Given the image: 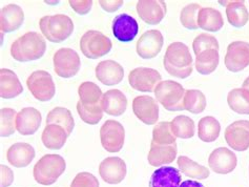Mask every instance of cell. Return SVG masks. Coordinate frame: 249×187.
I'll use <instances>...</instances> for the list:
<instances>
[{
	"label": "cell",
	"mask_w": 249,
	"mask_h": 187,
	"mask_svg": "<svg viewBox=\"0 0 249 187\" xmlns=\"http://www.w3.org/2000/svg\"><path fill=\"white\" fill-rule=\"evenodd\" d=\"M185 89L173 80L161 81L155 89V96L160 104L168 112L184 111Z\"/></svg>",
	"instance_id": "6"
},
{
	"label": "cell",
	"mask_w": 249,
	"mask_h": 187,
	"mask_svg": "<svg viewBox=\"0 0 249 187\" xmlns=\"http://www.w3.org/2000/svg\"><path fill=\"white\" fill-rule=\"evenodd\" d=\"M170 128L176 138L191 139L195 136V122L187 116H177L174 120L170 121Z\"/></svg>",
	"instance_id": "36"
},
{
	"label": "cell",
	"mask_w": 249,
	"mask_h": 187,
	"mask_svg": "<svg viewBox=\"0 0 249 187\" xmlns=\"http://www.w3.org/2000/svg\"><path fill=\"white\" fill-rule=\"evenodd\" d=\"M42 36L53 43H61L70 38L74 32V22L64 14L43 16L39 21Z\"/></svg>",
	"instance_id": "4"
},
{
	"label": "cell",
	"mask_w": 249,
	"mask_h": 187,
	"mask_svg": "<svg viewBox=\"0 0 249 187\" xmlns=\"http://www.w3.org/2000/svg\"><path fill=\"white\" fill-rule=\"evenodd\" d=\"M96 78L107 86L117 85L123 80L124 68L114 60H104L98 63L95 69Z\"/></svg>",
	"instance_id": "20"
},
{
	"label": "cell",
	"mask_w": 249,
	"mask_h": 187,
	"mask_svg": "<svg viewBox=\"0 0 249 187\" xmlns=\"http://www.w3.org/2000/svg\"><path fill=\"white\" fill-rule=\"evenodd\" d=\"M164 38L160 31L149 30L145 32L136 44V51L142 59H153L162 51Z\"/></svg>",
	"instance_id": "15"
},
{
	"label": "cell",
	"mask_w": 249,
	"mask_h": 187,
	"mask_svg": "<svg viewBox=\"0 0 249 187\" xmlns=\"http://www.w3.org/2000/svg\"><path fill=\"white\" fill-rule=\"evenodd\" d=\"M198 27L214 33L224 27V19L220 11L213 8H202L198 14Z\"/></svg>",
	"instance_id": "30"
},
{
	"label": "cell",
	"mask_w": 249,
	"mask_h": 187,
	"mask_svg": "<svg viewBox=\"0 0 249 187\" xmlns=\"http://www.w3.org/2000/svg\"><path fill=\"white\" fill-rule=\"evenodd\" d=\"M180 184V170L172 166H163L156 170L149 180V187H179Z\"/></svg>",
	"instance_id": "27"
},
{
	"label": "cell",
	"mask_w": 249,
	"mask_h": 187,
	"mask_svg": "<svg viewBox=\"0 0 249 187\" xmlns=\"http://www.w3.org/2000/svg\"><path fill=\"white\" fill-rule=\"evenodd\" d=\"M224 63L229 72L239 73L249 67V43L233 41L227 47Z\"/></svg>",
	"instance_id": "12"
},
{
	"label": "cell",
	"mask_w": 249,
	"mask_h": 187,
	"mask_svg": "<svg viewBox=\"0 0 249 187\" xmlns=\"http://www.w3.org/2000/svg\"><path fill=\"white\" fill-rule=\"evenodd\" d=\"M221 133L220 122L213 116L203 117L198 124V137L203 142H213L217 140Z\"/></svg>",
	"instance_id": "33"
},
{
	"label": "cell",
	"mask_w": 249,
	"mask_h": 187,
	"mask_svg": "<svg viewBox=\"0 0 249 187\" xmlns=\"http://www.w3.org/2000/svg\"><path fill=\"white\" fill-rule=\"evenodd\" d=\"M179 187H204V185L196 180H186V181H183Z\"/></svg>",
	"instance_id": "46"
},
{
	"label": "cell",
	"mask_w": 249,
	"mask_h": 187,
	"mask_svg": "<svg viewBox=\"0 0 249 187\" xmlns=\"http://www.w3.org/2000/svg\"><path fill=\"white\" fill-rule=\"evenodd\" d=\"M237 156L227 147L215 148L208 158L209 169L219 175H227L232 172L237 167Z\"/></svg>",
	"instance_id": "16"
},
{
	"label": "cell",
	"mask_w": 249,
	"mask_h": 187,
	"mask_svg": "<svg viewBox=\"0 0 249 187\" xmlns=\"http://www.w3.org/2000/svg\"><path fill=\"white\" fill-rule=\"evenodd\" d=\"M71 187H99V181L93 173L82 171L74 178Z\"/></svg>",
	"instance_id": "42"
},
{
	"label": "cell",
	"mask_w": 249,
	"mask_h": 187,
	"mask_svg": "<svg viewBox=\"0 0 249 187\" xmlns=\"http://www.w3.org/2000/svg\"><path fill=\"white\" fill-rule=\"evenodd\" d=\"M193 50L195 55H199L202 51H207V50H220L219 46V41L217 40V38L206 34V33H202L199 34L195 38V40L193 42Z\"/></svg>",
	"instance_id": "41"
},
{
	"label": "cell",
	"mask_w": 249,
	"mask_h": 187,
	"mask_svg": "<svg viewBox=\"0 0 249 187\" xmlns=\"http://www.w3.org/2000/svg\"><path fill=\"white\" fill-rule=\"evenodd\" d=\"M177 153H178L177 143L170 145H161L152 142L150 143L147 160L150 165L154 167H158L174 162L177 157Z\"/></svg>",
	"instance_id": "24"
},
{
	"label": "cell",
	"mask_w": 249,
	"mask_h": 187,
	"mask_svg": "<svg viewBox=\"0 0 249 187\" xmlns=\"http://www.w3.org/2000/svg\"><path fill=\"white\" fill-rule=\"evenodd\" d=\"M111 28L116 39L120 42L133 41L139 32V25L136 19L124 13L115 17Z\"/></svg>",
	"instance_id": "19"
},
{
	"label": "cell",
	"mask_w": 249,
	"mask_h": 187,
	"mask_svg": "<svg viewBox=\"0 0 249 187\" xmlns=\"http://www.w3.org/2000/svg\"><path fill=\"white\" fill-rule=\"evenodd\" d=\"M136 10L142 21L149 25H157L164 19L167 6L163 0H140L137 2Z\"/></svg>",
	"instance_id": "14"
},
{
	"label": "cell",
	"mask_w": 249,
	"mask_h": 187,
	"mask_svg": "<svg viewBox=\"0 0 249 187\" xmlns=\"http://www.w3.org/2000/svg\"><path fill=\"white\" fill-rule=\"evenodd\" d=\"M193 57L186 44L173 42L166 49L163 66L169 75L185 79L193 73Z\"/></svg>",
	"instance_id": "2"
},
{
	"label": "cell",
	"mask_w": 249,
	"mask_h": 187,
	"mask_svg": "<svg viewBox=\"0 0 249 187\" xmlns=\"http://www.w3.org/2000/svg\"><path fill=\"white\" fill-rule=\"evenodd\" d=\"M47 51L44 37L37 32H28L13 42L11 56L19 62H31L40 59Z\"/></svg>",
	"instance_id": "3"
},
{
	"label": "cell",
	"mask_w": 249,
	"mask_h": 187,
	"mask_svg": "<svg viewBox=\"0 0 249 187\" xmlns=\"http://www.w3.org/2000/svg\"><path fill=\"white\" fill-rule=\"evenodd\" d=\"M69 137V134L63 127L56 124H49L42 132L41 140L43 145L49 150L58 151L61 150L67 143Z\"/></svg>",
	"instance_id": "29"
},
{
	"label": "cell",
	"mask_w": 249,
	"mask_h": 187,
	"mask_svg": "<svg viewBox=\"0 0 249 187\" xmlns=\"http://www.w3.org/2000/svg\"><path fill=\"white\" fill-rule=\"evenodd\" d=\"M79 101L77 102V112L83 122L96 125L103 117L102 98L103 93L96 83L85 81L78 88Z\"/></svg>",
	"instance_id": "1"
},
{
	"label": "cell",
	"mask_w": 249,
	"mask_h": 187,
	"mask_svg": "<svg viewBox=\"0 0 249 187\" xmlns=\"http://www.w3.org/2000/svg\"><path fill=\"white\" fill-rule=\"evenodd\" d=\"M0 172H1V185L0 187H9L14 181V173L10 167L3 164L0 165Z\"/></svg>",
	"instance_id": "44"
},
{
	"label": "cell",
	"mask_w": 249,
	"mask_h": 187,
	"mask_svg": "<svg viewBox=\"0 0 249 187\" xmlns=\"http://www.w3.org/2000/svg\"><path fill=\"white\" fill-rule=\"evenodd\" d=\"M195 66L196 72L201 75H211L217 69L220 62L219 51L207 50L196 56Z\"/></svg>",
	"instance_id": "31"
},
{
	"label": "cell",
	"mask_w": 249,
	"mask_h": 187,
	"mask_svg": "<svg viewBox=\"0 0 249 187\" xmlns=\"http://www.w3.org/2000/svg\"><path fill=\"white\" fill-rule=\"evenodd\" d=\"M162 81V76L157 69L148 68H137L128 75L130 86L138 92L153 93Z\"/></svg>",
	"instance_id": "11"
},
{
	"label": "cell",
	"mask_w": 249,
	"mask_h": 187,
	"mask_svg": "<svg viewBox=\"0 0 249 187\" xmlns=\"http://www.w3.org/2000/svg\"><path fill=\"white\" fill-rule=\"evenodd\" d=\"M133 112L146 125L157 124L159 120V106L150 96H138L133 101Z\"/></svg>",
	"instance_id": "17"
},
{
	"label": "cell",
	"mask_w": 249,
	"mask_h": 187,
	"mask_svg": "<svg viewBox=\"0 0 249 187\" xmlns=\"http://www.w3.org/2000/svg\"><path fill=\"white\" fill-rule=\"evenodd\" d=\"M42 116L34 107H24L17 114L16 130L22 136L34 135L41 125Z\"/></svg>",
	"instance_id": "21"
},
{
	"label": "cell",
	"mask_w": 249,
	"mask_h": 187,
	"mask_svg": "<svg viewBox=\"0 0 249 187\" xmlns=\"http://www.w3.org/2000/svg\"><path fill=\"white\" fill-rule=\"evenodd\" d=\"M103 112L110 116H121L127 108V98L119 89H109L103 94Z\"/></svg>",
	"instance_id": "25"
},
{
	"label": "cell",
	"mask_w": 249,
	"mask_h": 187,
	"mask_svg": "<svg viewBox=\"0 0 249 187\" xmlns=\"http://www.w3.org/2000/svg\"><path fill=\"white\" fill-rule=\"evenodd\" d=\"M69 3L71 8L75 11V13L79 15L89 14L91 6H93L91 0H70Z\"/></svg>",
	"instance_id": "43"
},
{
	"label": "cell",
	"mask_w": 249,
	"mask_h": 187,
	"mask_svg": "<svg viewBox=\"0 0 249 187\" xmlns=\"http://www.w3.org/2000/svg\"><path fill=\"white\" fill-rule=\"evenodd\" d=\"M227 144L235 152H245L249 148V121L238 120L228 125L224 134Z\"/></svg>",
	"instance_id": "13"
},
{
	"label": "cell",
	"mask_w": 249,
	"mask_h": 187,
	"mask_svg": "<svg viewBox=\"0 0 249 187\" xmlns=\"http://www.w3.org/2000/svg\"><path fill=\"white\" fill-rule=\"evenodd\" d=\"M126 164L119 157H108L99 165V175L107 184H119L126 177Z\"/></svg>",
	"instance_id": "18"
},
{
	"label": "cell",
	"mask_w": 249,
	"mask_h": 187,
	"mask_svg": "<svg viewBox=\"0 0 249 187\" xmlns=\"http://www.w3.org/2000/svg\"><path fill=\"white\" fill-rule=\"evenodd\" d=\"M226 8V17L228 22L233 28L241 29L245 27L249 20V13L244 1H218Z\"/></svg>",
	"instance_id": "28"
},
{
	"label": "cell",
	"mask_w": 249,
	"mask_h": 187,
	"mask_svg": "<svg viewBox=\"0 0 249 187\" xmlns=\"http://www.w3.org/2000/svg\"><path fill=\"white\" fill-rule=\"evenodd\" d=\"M99 4L101 8L107 13H114L119 10L124 4L123 0H113V1H107V0H99Z\"/></svg>",
	"instance_id": "45"
},
{
	"label": "cell",
	"mask_w": 249,
	"mask_h": 187,
	"mask_svg": "<svg viewBox=\"0 0 249 187\" xmlns=\"http://www.w3.org/2000/svg\"><path fill=\"white\" fill-rule=\"evenodd\" d=\"M111 48L113 43L109 38L99 31H88L80 39L81 53L89 59H98L107 55Z\"/></svg>",
	"instance_id": "7"
},
{
	"label": "cell",
	"mask_w": 249,
	"mask_h": 187,
	"mask_svg": "<svg viewBox=\"0 0 249 187\" xmlns=\"http://www.w3.org/2000/svg\"><path fill=\"white\" fill-rule=\"evenodd\" d=\"M16 117L15 109L5 107L0 111V134L2 138H8L15 133L16 130Z\"/></svg>",
	"instance_id": "38"
},
{
	"label": "cell",
	"mask_w": 249,
	"mask_h": 187,
	"mask_svg": "<svg viewBox=\"0 0 249 187\" xmlns=\"http://www.w3.org/2000/svg\"><path fill=\"white\" fill-rule=\"evenodd\" d=\"M227 103L232 112L249 115V92L243 87L231 89L227 95Z\"/></svg>",
	"instance_id": "35"
},
{
	"label": "cell",
	"mask_w": 249,
	"mask_h": 187,
	"mask_svg": "<svg viewBox=\"0 0 249 187\" xmlns=\"http://www.w3.org/2000/svg\"><path fill=\"white\" fill-rule=\"evenodd\" d=\"M55 73L64 79L71 78L80 70L81 60L76 51L62 48L58 50L53 57Z\"/></svg>",
	"instance_id": "9"
},
{
	"label": "cell",
	"mask_w": 249,
	"mask_h": 187,
	"mask_svg": "<svg viewBox=\"0 0 249 187\" xmlns=\"http://www.w3.org/2000/svg\"><path fill=\"white\" fill-rule=\"evenodd\" d=\"M23 92V86L18 76L9 68L0 69V96L3 99H12Z\"/></svg>",
	"instance_id": "26"
},
{
	"label": "cell",
	"mask_w": 249,
	"mask_h": 187,
	"mask_svg": "<svg viewBox=\"0 0 249 187\" xmlns=\"http://www.w3.org/2000/svg\"><path fill=\"white\" fill-rule=\"evenodd\" d=\"M102 147L108 153H119L124 145L125 130L116 120H107L100 128Z\"/></svg>",
	"instance_id": "10"
},
{
	"label": "cell",
	"mask_w": 249,
	"mask_h": 187,
	"mask_svg": "<svg viewBox=\"0 0 249 187\" xmlns=\"http://www.w3.org/2000/svg\"><path fill=\"white\" fill-rule=\"evenodd\" d=\"M27 86L33 97L40 102L50 101L56 94L53 77L45 70H36L32 73L27 80Z\"/></svg>",
	"instance_id": "8"
},
{
	"label": "cell",
	"mask_w": 249,
	"mask_h": 187,
	"mask_svg": "<svg viewBox=\"0 0 249 187\" xmlns=\"http://www.w3.org/2000/svg\"><path fill=\"white\" fill-rule=\"evenodd\" d=\"M35 156L36 153L34 147L29 143H24V142H19V143L11 145L6 152L8 162L17 169H23V167L29 166Z\"/></svg>",
	"instance_id": "23"
},
{
	"label": "cell",
	"mask_w": 249,
	"mask_h": 187,
	"mask_svg": "<svg viewBox=\"0 0 249 187\" xmlns=\"http://www.w3.org/2000/svg\"><path fill=\"white\" fill-rule=\"evenodd\" d=\"M198 3H191L182 9L180 13V22L187 30H198V14L201 10Z\"/></svg>",
	"instance_id": "40"
},
{
	"label": "cell",
	"mask_w": 249,
	"mask_h": 187,
	"mask_svg": "<svg viewBox=\"0 0 249 187\" xmlns=\"http://www.w3.org/2000/svg\"><path fill=\"white\" fill-rule=\"evenodd\" d=\"M207 105L206 97L199 89H187L184 96V109L192 114H201Z\"/></svg>",
	"instance_id": "37"
},
{
	"label": "cell",
	"mask_w": 249,
	"mask_h": 187,
	"mask_svg": "<svg viewBox=\"0 0 249 187\" xmlns=\"http://www.w3.org/2000/svg\"><path fill=\"white\" fill-rule=\"evenodd\" d=\"M56 124L63 127L69 136L71 134L75 126V121L71 111L65 107H55L47 116V125Z\"/></svg>",
	"instance_id": "34"
},
{
	"label": "cell",
	"mask_w": 249,
	"mask_h": 187,
	"mask_svg": "<svg viewBox=\"0 0 249 187\" xmlns=\"http://www.w3.org/2000/svg\"><path fill=\"white\" fill-rule=\"evenodd\" d=\"M242 87H243L244 89H246V91L249 92V76L247 77V78L245 79V81L243 82V85H242Z\"/></svg>",
	"instance_id": "47"
},
{
	"label": "cell",
	"mask_w": 249,
	"mask_h": 187,
	"mask_svg": "<svg viewBox=\"0 0 249 187\" xmlns=\"http://www.w3.org/2000/svg\"><path fill=\"white\" fill-rule=\"evenodd\" d=\"M65 169L67 163L60 154H45L35 164L33 176L37 183L48 186L54 184Z\"/></svg>",
	"instance_id": "5"
},
{
	"label": "cell",
	"mask_w": 249,
	"mask_h": 187,
	"mask_svg": "<svg viewBox=\"0 0 249 187\" xmlns=\"http://www.w3.org/2000/svg\"><path fill=\"white\" fill-rule=\"evenodd\" d=\"M176 137L172 133V128H170V122L168 121H162L157 123L153 130V140L152 142L156 144L161 145H170L175 144Z\"/></svg>",
	"instance_id": "39"
},
{
	"label": "cell",
	"mask_w": 249,
	"mask_h": 187,
	"mask_svg": "<svg viewBox=\"0 0 249 187\" xmlns=\"http://www.w3.org/2000/svg\"><path fill=\"white\" fill-rule=\"evenodd\" d=\"M177 164H178L179 170L191 179L204 180L211 175V170L207 167L200 165L186 156H180L177 160Z\"/></svg>",
	"instance_id": "32"
},
{
	"label": "cell",
	"mask_w": 249,
	"mask_h": 187,
	"mask_svg": "<svg viewBox=\"0 0 249 187\" xmlns=\"http://www.w3.org/2000/svg\"><path fill=\"white\" fill-rule=\"evenodd\" d=\"M24 21V12L21 6L11 3L3 6L0 12V28L1 34L12 33L20 29Z\"/></svg>",
	"instance_id": "22"
}]
</instances>
